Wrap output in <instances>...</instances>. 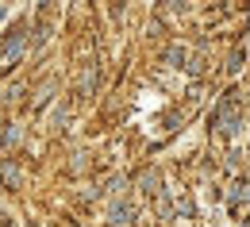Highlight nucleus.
<instances>
[{"instance_id": "1", "label": "nucleus", "mask_w": 250, "mask_h": 227, "mask_svg": "<svg viewBox=\"0 0 250 227\" xmlns=\"http://www.w3.org/2000/svg\"><path fill=\"white\" fill-rule=\"evenodd\" d=\"M20 50H23V35L16 31L12 39H8V42H4V58H12V54H20Z\"/></svg>"}, {"instance_id": "2", "label": "nucleus", "mask_w": 250, "mask_h": 227, "mask_svg": "<svg viewBox=\"0 0 250 227\" xmlns=\"http://www.w3.org/2000/svg\"><path fill=\"white\" fill-rule=\"evenodd\" d=\"M166 58H169L173 65H181V62H185V46H169V50H166Z\"/></svg>"}, {"instance_id": "3", "label": "nucleus", "mask_w": 250, "mask_h": 227, "mask_svg": "<svg viewBox=\"0 0 250 227\" xmlns=\"http://www.w3.org/2000/svg\"><path fill=\"white\" fill-rule=\"evenodd\" d=\"M0 20H4V8H0Z\"/></svg>"}]
</instances>
